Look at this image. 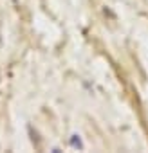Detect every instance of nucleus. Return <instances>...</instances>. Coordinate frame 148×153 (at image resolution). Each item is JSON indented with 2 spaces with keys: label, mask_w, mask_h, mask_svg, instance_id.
<instances>
[{
  "label": "nucleus",
  "mask_w": 148,
  "mask_h": 153,
  "mask_svg": "<svg viewBox=\"0 0 148 153\" xmlns=\"http://www.w3.org/2000/svg\"><path fill=\"white\" fill-rule=\"evenodd\" d=\"M70 146H72V148H78V149H83V142H81L80 135L74 133V135L70 137Z\"/></svg>",
  "instance_id": "f257e3e1"
}]
</instances>
